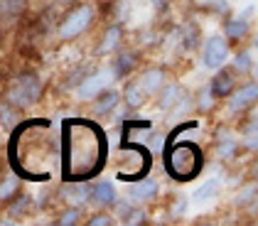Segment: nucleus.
<instances>
[{
    "instance_id": "1",
    "label": "nucleus",
    "mask_w": 258,
    "mask_h": 226,
    "mask_svg": "<svg viewBox=\"0 0 258 226\" xmlns=\"http://www.w3.org/2000/svg\"><path fill=\"white\" fill-rule=\"evenodd\" d=\"M108 155V140L101 125L84 118H69L61 125V175L67 182L96 177Z\"/></svg>"
},
{
    "instance_id": "2",
    "label": "nucleus",
    "mask_w": 258,
    "mask_h": 226,
    "mask_svg": "<svg viewBox=\"0 0 258 226\" xmlns=\"http://www.w3.org/2000/svg\"><path fill=\"white\" fill-rule=\"evenodd\" d=\"M49 128L47 121H32V123H22L10 143V158L15 170L32 180V163H42V167L47 170V160L52 158V150L47 147V135L42 140V133Z\"/></svg>"
},
{
    "instance_id": "3",
    "label": "nucleus",
    "mask_w": 258,
    "mask_h": 226,
    "mask_svg": "<svg viewBox=\"0 0 258 226\" xmlns=\"http://www.w3.org/2000/svg\"><path fill=\"white\" fill-rule=\"evenodd\" d=\"M165 167H167L170 177H175L177 182H189L202 172L204 155L195 143H175L167 150Z\"/></svg>"
},
{
    "instance_id": "4",
    "label": "nucleus",
    "mask_w": 258,
    "mask_h": 226,
    "mask_svg": "<svg viewBox=\"0 0 258 226\" xmlns=\"http://www.w3.org/2000/svg\"><path fill=\"white\" fill-rule=\"evenodd\" d=\"M120 155L125 158V165L120 163L118 180H128V182L140 180V177H145V175H148V170H150V165H153V155H150V150H148L145 145L133 143V140H128V143L120 147Z\"/></svg>"
},
{
    "instance_id": "5",
    "label": "nucleus",
    "mask_w": 258,
    "mask_h": 226,
    "mask_svg": "<svg viewBox=\"0 0 258 226\" xmlns=\"http://www.w3.org/2000/svg\"><path fill=\"white\" fill-rule=\"evenodd\" d=\"M42 84L35 74H20L18 79H13L8 91H5V103H10L13 108H27L40 101Z\"/></svg>"
},
{
    "instance_id": "6",
    "label": "nucleus",
    "mask_w": 258,
    "mask_h": 226,
    "mask_svg": "<svg viewBox=\"0 0 258 226\" xmlns=\"http://www.w3.org/2000/svg\"><path fill=\"white\" fill-rule=\"evenodd\" d=\"M91 22H94V8L86 5V3H81V5H77L74 10H69V13L61 18L57 35H59V40H64V42L77 40L79 35H84V32L91 27Z\"/></svg>"
},
{
    "instance_id": "7",
    "label": "nucleus",
    "mask_w": 258,
    "mask_h": 226,
    "mask_svg": "<svg viewBox=\"0 0 258 226\" xmlns=\"http://www.w3.org/2000/svg\"><path fill=\"white\" fill-rule=\"evenodd\" d=\"M226 59H229V40L224 35H212L209 40L204 42V49H202V62H204V66L221 69Z\"/></svg>"
},
{
    "instance_id": "8",
    "label": "nucleus",
    "mask_w": 258,
    "mask_h": 226,
    "mask_svg": "<svg viewBox=\"0 0 258 226\" xmlns=\"http://www.w3.org/2000/svg\"><path fill=\"white\" fill-rule=\"evenodd\" d=\"M158 197V182L153 180H133V185L128 187V199L133 204H145V202H153Z\"/></svg>"
},
{
    "instance_id": "9",
    "label": "nucleus",
    "mask_w": 258,
    "mask_h": 226,
    "mask_svg": "<svg viewBox=\"0 0 258 226\" xmlns=\"http://www.w3.org/2000/svg\"><path fill=\"white\" fill-rule=\"evenodd\" d=\"M89 202L101 206V209H108V206H113L118 202V194H116L111 182H99V185H94L89 189Z\"/></svg>"
},
{
    "instance_id": "10",
    "label": "nucleus",
    "mask_w": 258,
    "mask_h": 226,
    "mask_svg": "<svg viewBox=\"0 0 258 226\" xmlns=\"http://www.w3.org/2000/svg\"><path fill=\"white\" fill-rule=\"evenodd\" d=\"M256 96H258V89L256 84H246V86H241L236 94L231 96V103H229V108L238 113V111H246V108H251L253 103H256Z\"/></svg>"
},
{
    "instance_id": "11",
    "label": "nucleus",
    "mask_w": 258,
    "mask_h": 226,
    "mask_svg": "<svg viewBox=\"0 0 258 226\" xmlns=\"http://www.w3.org/2000/svg\"><path fill=\"white\" fill-rule=\"evenodd\" d=\"M106 84H108V74L106 71H96L79 86V96L81 99H94L106 89Z\"/></svg>"
},
{
    "instance_id": "12",
    "label": "nucleus",
    "mask_w": 258,
    "mask_h": 226,
    "mask_svg": "<svg viewBox=\"0 0 258 226\" xmlns=\"http://www.w3.org/2000/svg\"><path fill=\"white\" fill-rule=\"evenodd\" d=\"M138 84L143 86L145 96L158 94L160 89L165 86V71H162V69H148V71H143V77L138 79Z\"/></svg>"
},
{
    "instance_id": "13",
    "label": "nucleus",
    "mask_w": 258,
    "mask_h": 226,
    "mask_svg": "<svg viewBox=\"0 0 258 226\" xmlns=\"http://www.w3.org/2000/svg\"><path fill=\"white\" fill-rule=\"evenodd\" d=\"M120 42H123V30H120L118 25L108 27L103 32V37H101V44L96 47V54H111L113 49H118Z\"/></svg>"
},
{
    "instance_id": "14",
    "label": "nucleus",
    "mask_w": 258,
    "mask_h": 226,
    "mask_svg": "<svg viewBox=\"0 0 258 226\" xmlns=\"http://www.w3.org/2000/svg\"><path fill=\"white\" fill-rule=\"evenodd\" d=\"M238 150V140L229 133V130H219V143H217V153L221 160H231Z\"/></svg>"
},
{
    "instance_id": "15",
    "label": "nucleus",
    "mask_w": 258,
    "mask_h": 226,
    "mask_svg": "<svg viewBox=\"0 0 258 226\" xmlns=\"http://www.w3.org/2000/svg\"><path fill=\"white\" fill-rule=\"evenodd\" d=\"M94 99H96V103H94V113H96V116H106V113H111V111L118 106L120 96L116 91H106V94L101 91L99 96H94Z\"/></svg>"
},
{
    "instance_id": "16",
    "label": "nucleus",
    "mask_w": 258,
    "mask_h": 226,
    "mask_svg": "<svg viewBox=\"0 0 258 226\" xmlns=\"http://www.w3.org/2000/svg\"><path fill=\"white\" fill-rule=\"evenodd\" d=\"M231 89H234V77L229 74V71H221L217 79L212 82V89H209V94L212 96H226V94H231Z\"/></svg>"
},
{
    "instance_id": "17",
    "label": "nucleus",
    "mask_w": 258,
    "mask_h": 226,
    "mask_svg": "<svg viewBox=\"0 0 258 226\" xmlns=\"http://www.w3.org/2000/svg\"><path fill=\"white\" fill-rule=\"evenodd\" d=\"M123 101L128 103L131 108H138L145 103V91H143V86L138 82H131L125 86V91H123Z\"/></svg>"
},
{
    "instance_id": "18",
    "label": "nucleus",
    "mask_w": 258,
    "mask_h": 226,
    "mask_svg": "<svg viewBox=\"0 0 258 226\" xmlns=\"http://www.w3.org/2000/svg\"><path fill=\"white\" fill-rule=\"evenodd\" d=\"M177 99H179V86H175V84H165L162 89H160V101H158V106H160V111H170L175 103H177Z\"/></svg>"
},
{
    "instance_id": "19",
    "label": "nucleus",
    "mask_w": 258,
    "mask_h": 226,
    "mask_svg": "<svg viewBox=\"0 0 258 226\" xmlns=\"http://www.w3.org/2000/svg\"><path fill=\"white\" fill-rule=\"evenodd\" d=\"M217 192H219V180H207V182L195 192V197H192V199H195L197 204H202V202L214 199V197H217Z\"/></svg>"
},
{
    "instance_id": "20",
    "label": "nucleus",
    "mask_w": 258,
    "mask_h": 226,
    "mask_svg": "<svg viewBox=\"0 0 258 226\" xmlns=\"http://www.w3.org/2000/svg\"><path fill=\"white\" fill-rule=\"evenodd\" d=\"M246 32H248V25L243 20H229L226 22V35L224 37L226 40H241Z\"/></svg>"
},
{
    "instance_id": "21",
    "label": "nucleus",
    "mask_w": 258,
    "mask_h": 226,
    "mask_svg": "<svg viewBox=\"0 0 258 226\" xmlns=\"http://www.w3.org/2000/svg\"><path fill=\"white\" fill-rule=\"evenodd\" d=\"M136 59H138L136 52H123L118 57V62H116V74H118V77H125V74L136 66Z\"/></svg>"
},
{
    "instance_id": "22",
    "label": "nucleus",
    "mask_w": 258,
    "mask_h": 226,
    "mask_svg": "<svg viewBox=\"0 0 258 226\" xmlns=\"http://www.w3.org/2000/svg\"><path fill=\"white\" fill-rule=\"evenodd\" d=\"M18 187H20V180H18V177H5V180L0 182V199H10V197H15Z\"/></svg>"
},
{
    "instance_id": "23",
    "label": "nucleus",
    "mask_w": 258,
    "mask_h": 226,
    "mask_svg": "<svg viewBox=\"0 0 258 226\" xmlns=\"http://www.w3.org/2000/svg\"><path fill=\"white\" fill-rule=\"evenodd\" d=\"M79 219H81V209H79V206H72V209H67V211L61 214L57 224H61V226H74V224H79Z\"/></svg>"
},
{
    "instance_id": "24",
    "label": "nucleus",
    "mask_w": 258,
    "mask_h": 226,
    "mask_svg": "<svg viewBox=\"0 0 258 226\" xmlns=\"http://www.w3.org/2000/svg\"><path fill=\"white\" fill-rule=\"evenodd\" d=\"M241 140H243V145H246L248 150H256V121H253V118L248 121V125H246V133L241 135Z\"/></svg>"
},
{
    "instance_id": "25",
    "label": "nucleus",
    "mask_w": 258,
    "mask_h": 226,
    "mask_svg": "<svg viewBox=\"0 0 258 226\" xmlns=\"http://www.w3.org/2000/svg\"><path fill=\"white\" fill-rule=\"evenodd\" d=\"M251 59H253L251 52H241L236 57V62H234V69H236V71H248V69H253V62H251Z\"/></svg>"
},
{
    "instance_id": "26",
    "label": "nucleus",
    "mask_w": 258,
    "mask_h": 226,
    "mask_svg": "<svg viewBox=\"0 0 258 226\" xmlns=\"http://www.w3.org/2000/svg\"><path fill=\"white\" fill-rule=\"evenodd\" d=\"M123 216H125V219H123L125 224H143V221H145V214H143L140 209H125Z\"/></svg>"
},
{
    "instance_id": "27",
    "label": "nucleus",
    "mask_w": 258,
    "mask_h": 226,
    "mask_svg": "<svg viewBox=\"0 0 258 226\" xmlns=\"http://www.w3.org/2000/svg\"><path fill=\"white\" fill-rule=\"evenodd\" d=\"M10 5H5L3 8V13H8V15H18L22 8H25V0H8Z\"/></svg>"
},
{
    "instance_id": "28",
    "label": "nucleus",
    "mask_w": 258,
    "mask_h": 226,
    "mask_svg": "<svg viewBox=\"0 0 258 226\" xmlns=\"http://www.w3.org/2000/svg\"><path fill=\"white\" fill-rule=\"evenodd\" d=\"M253 197H256V185H251L243 194H238V204H251V202H253Z\"/></svg>"
},
{
    "instance_id": "29",
    "label": "nucleus",
    "mask_w": 258,
    "mask_h": 226,
    "mask_svg": "<svg viewBox=\"0 0 258 226\" xmlns=\"http://www.w3.org/2000/svg\"><path fill=\"white\" fill-rule=\"evenodd\" d=\"M108 226V224H113V221H111V216H106V214H96V216H94V219H89V226Z\"/></svg>"
}]
</instances>
